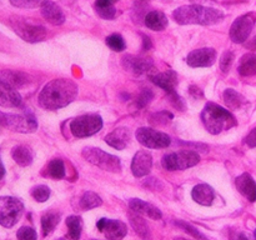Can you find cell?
I'll list each match as a JSON object with an SVG mask.
<instances>
[{"label":"cell","mask_w":256,"mask_h":240,"mask_svg":"<svg viewBox=\"0 0 256 240\" xmlns=\"http://www.w3.org/2000/svg\"><path fill=\"white\" fill-rule=\"evenodd\" d=\"M78 86L72 80L55 79L48 82L40 92L38 102L46 110H58L69 105L76 98Z\"/></svg>","instance_id":"cell-1"},{"label":"cell","mask_w":256,"mask_h":240,"mask_svg":"<svg viewBox=\"0 0 256 240\" xmlns=\"http://www.w3.org/2000/svg\"><path fill=\"white\" fill-rule=\"evenodd\" d=\"M172 18L182 25H214L222 22L224 12L219 9L202 5H184L172 12Z\"/></svg>","instance_id":"cell-2"},{"label":"cell","mask_w":256,"mask_h":240,"mask_svg":"<svg viewBox=\"0 0 256 240\" xmlns=\"http://www.w3.org/2000/svg\"><path fill=\"white\" fill-rule=\"evenodd\" d=\"M202 122L212 134H220L225 130L236 126V119L234 115L215 102H208L205 105L202 112Z\"/></svg>","instance_id":"cell-3"},{"label":"cell","mask_w":256,"mask_h":240,"mask_svg":"<svg viewBox=\"0 0 256 240\" xmlns=\"http://www.w3.org/2000/svg\"><path fill=\"white\" fill-rule=\"evenodd\" d=\"M0 126L16 132H34L38 128L36 119L30 112L25 114H6L0 112Z\"/></svg>","instance_id":"cell-4"},{"label":"cell","mask_w":256,"mask_h":240,"mask_svg":"<svg viewBox=\"0 0 256 240\" xmlns=\"http://www.w3.org/2000/svg\"><path fill=\"white\" fill-rule=\"evenodd\" d=\"M14 32L28 42H39L46 38V29L40 24H34L32 22L22 18H12L10 20Z\"/></svg>","instance_id":"cell-5"},{"label":"cell","mask_w":256,"mask_h":240,"mask_svg":"<svg viewBox=\"0 0 256 240\" xmlns=\"http://www.w3.org/2000/svg\"><path fill=\"white\" fill-rule=\"evenodd\" d=\"M82 156L92 164L102 168L110 172H120L122 170V162L115 155L105 152L104 150L98 148H85L82 149Z\"/></svg>","instance_id":"cell-6"},{"label":"cell","mask_w":256,"mask_h":240,"mask_svg":"<svg viewBox=\"0 0 256 240\" xmlns=\"http://www.w3.org/2000/svg\"><path fill=\"white\" fill-rule=\"evenodd\" d=\"M199 162L200 156L196 152L182 150V152H170V154L164 155L162 164L166 170L175 172V170L189 169V168L195 166Z\"/></svg>","instance_id":"cell-7"},{"label":"cell","mask_w":256,"mask_h":240,"mask_svg":"<svg viewBox=\"0 0 256 240\" xmlns=\"http://www.w3.org/2000/svg\"><path fill=\"white\" fill-rule=\"evenodd\" d=\"M24 212V205L19 199L12 196L0 198V225L12 228L19 222Z\"/></svg>","instance_id":"cell-8"},{"label":"cell","mask_w":256,"mask_h":240,"mask_svg":"<svg viewBox=\"0 0 256 240\" xmlns=\"http://www.w3.org/2000/svg\"><path fill=\"white\" fill-rule=\"evenodd\" d=\"M102 128V119L98 114L80 115L70 122V130L76 138L92 136L100 132Z\"/></svg>","instance_id":"cell-9"},{"label":"cell","mask_w":256,"mask_h":240,"mask_svg":"<svg viewBox=\"0 0 256 240\" xmlns=\"http://www.w3.org/2000/svg\"><path fill=\"white\" fill-rule=\"evenodd\" d=\"M256 22V12H248L242 15L232 22L230 28V39L236 44L246 42L249 35L252 34Z\"/></svg>","instance_id":"cell-10"},{"label":"cell","mask_w":256,"mask_h":240,"mask_svg":"<svg viewBox=\"0 0 256 240\" xmlns=\"http://www.w3.org/2000/svg\"><path fill=\"white\" fill-rule=\"evenodd\" d=\"M136 139L144 146L150 149H164L172 142L169 135L165 132H158L152 128H140L136 130Z\"/></svg>","instance_id":"cell-11"},{"label":"cell","mask_w":256,"mask_h":240,"mask_svg":"<svg viewBox=\"0 0 256 240\" xmlns=\"http://www.w3.org/2000/svg\"><path fill=\"white\" fill-rule=\"evenodd\" d=\"M96 226L100 232L105 234V236L109 240H122L126 235L128 228L120 220H112V219H100L96 222Z\"/></svg>","instance_id":"cell-12"},{"label":"cell","mask_w":256,"mask_h":240,"mask_svg":"<svg viewBox=\"0 0 256 240\" xmlns=\"http://www.w3.org/2000/svg\"><path fill=\"white\" fill-rule=\"evenodd\" d=\"M216 60V52L212 48H202L196 49L188 55V64L192 68L212 66Z\"/></svg>","instance_id":"cell-13"},{"label":"cell","mask_w":256,"mask_h":240,"mask_svg":"<svg viewBox=\"0 0 256 240\" xmlns=\"http://www.w3.org/2000/svg\"><path fill=\"white\" fill-rule=\"evenodd\" d=\"M122 66L132 75H142L144 72H149L152 69V62L149 58L125 55L122 58Z\"/></svg>","instance_id":"cell-14"},{"label":"cell","mask_w":256,"mask_h":240,"mask_svg":"<svg viewBox=\"0 0 256 240\" xmlns=\"http://www.w3.org/2000/svg\"><path fill=\"white\" fill-rule=\"evenodd\" d=\"M0 105L5 108H18L22 105V96L15 88L0 78Z\"/></svg>","instance_id":"cell-15"},{"label":"cell","mask_w":256,"mask_h":240,"mask_svg":"<svg viewBox=\"0 0 256 240\" xmlns=\"http://www.w3.org/2000/svg\"><path fill=\"white\" fill-rule=\"evenodd\" d=\"M152 156L146 152H138L132 158V172L136 178L145 176L152 172Z\"/></svg>","instance_id":"cell-16"},{"label":"cell","mask_w":256,"mask_h":240,"mask_svg":"<svg viewBox=\"0 0 256 240\" xmlns=\"http://www.w3.org/2000/svg\"><path fill=\"white\" fill-rule=\"evenodd\" d=\"M42 9V15L46 22H49L52 25H62L65 22V14L62 8L54 2L45 0L44 4L40 6Z\"/></svg>","instance_id":"cell-17"},{"label":"cell","mask_w":256,"mask_h":240,"mask_svg":"<svg viewBox=\"0 0 256 240\" xmlns=\"http://www.w3.org/2000/svg\"><path fill=\"white\" fill-rule=\"evenodd\" d=\"M150 80L154 82L155 85L164 89L168 94L175 92V86L178 85V75L176 72L169 70V72H156V74L150 75Z\"/></svg>","instance_id":"cell-18"},{"label":"cell","mask_w":256,"mask_h":240,"mask_svg":"<svg viewBox=\"0 0 256 240\" xmlns=\"http://www.w3.org/2000/svg\"><path fill=\"white\" fill-rule=\"evenodd\" d=\"M235 184H236L238 190L249 202H256V182L249 172H244L240 176H238L235 180Z\"/></svg>","instance_id":"cell-19"},{"label":"cell","mask_w":256,"mask_h":240,"mask_svg":"<svg viewBox=\"0 0 256 240\" xmlns=\"http://www.w3.org/2000/svg\"><path fill=\"white\" fill-rule=\"evenodd\" d=\"M129 206L132 208V210L136 214L145 215V216H149L150 219L159 220L162 219V214L156 206H154L150 202H144L142 199H130L129 200Z\"/></svg>","instance_id":"cell-20"},{"label":"cell","mask_w":256,"mask_h":240,"mask_svg":"<svg viewBox=\"0 0 256 240\" xmlns=\"http://www.w3.org/2000/svg\"><path fill=\"white\" fill-rule=\"evenodd\" d=\"M105 142L116 150H122L129 145L130 132L128 128H118L105 136Z\"/></svg>","instance_id":"cell-21"},{"label":"cell","mask_w":256,"mask_h":240,"mask_svg":"<svg viewBox=\"0 0 256 240\" xmlns=\"http://www.w3.org/2000/svg\"><path fill=\"white\" fill-rule=\"evenodd\" d=\"M192 199L196 202H199L200 205H205V206H209L212 204L215 198V192L212 190V186H209L208 184H199L192 189Z\"/></svg>","instance_id":"cell-22"},{"label":"cell","mask_w":256,"mask_h":240,"mask_svg":"<svg viewBox=\"0 0 256 240\" xmlns=\"http://www.w3.org/2000/svg\"><path fill=\"white\" fill-rule=\"evenodd\" d=\"M145 25H146L149 29L154 30V32H162L169 24V20H168L166 15L162 12L159 10H154V12H150L145 15Z\"/></svg>","instance_id":"cell-23"},{"label":"cell","mask_w":256,"mask_h":240,"mask_svg":"<svg viewBox=\"0 0 256 240\" xmlns=\"http://www.w3.org/2000/svg\"><path fill=\"white\" fill-rule=\"evenodd\" d=\"M12 156L20 166H29L32 162L34 155H32V149L26 145H16V146L12 148Z\"/></svg>","instance_id":"cell-24"},{"label":"cell","mask_w":256,"mask_h":240,"mask_svg":"<svg viewBox=\"0 0 256 240\" xmlns=\"http://www.w3.org/2000/svg\"><path fill=\"white\" fill-rule=\"evenodd\" d=\"M239 74L242 76H252L256 75V54L255 52H250V54L244 55L240 60Z\"/></svg>","instance_id":"cell-25"},{"label":"cell","mask_w":256,"mask_h":240,"mask_svg":"<svg viewBox=\"0 0 256 240\" xmlns=\"http://www.w3.org/2000/svg\"><path fill=\"white\" fill-rule=\"evenodd\" d=\"M2 79H4L5 82L9 85H12V88H22L24 85H26L29 82V76L24 72H2Z\"/></svg>","instance_id":"cell-26"},{"label":"cell","mask_w":256,"mask_h":240,"mask_svg":"<svg viewBox=\"0 0 256 240\" xmlns=\"http://www.w3.org/2000/svg\"><path fill=\"white\" fill-rule=\"evenodd\" d=\"M68 225V238L70 240H79L82 236V218L76 216V215H72L66 219Z\"/></svg>","instance_id":"cell-27"},{"label":"cell","mask_w":256,"mask_h":240,"mask_svg":"<svg viewBox=\"0 0 256 240\" xmlns=\"http://www.w3.org/2000/svg\"><path fill=\"white\" fill-rule=\"evenodd\" d=\"M59 220H60V214H58V212H46V214L42 215V234H44V236L52 234V230L56 228Z\"/></svg>","instance_id":"cell-28"},{"label":"cell","mask_w":256,"mask_h":240,"mask_svg":"<svg viewBox=\"0 0 256 240\" xmlns=\"http://www.w3.org/2000/svg\"><path fill=\"white\" fill-rule=\"evenodd\" d=\"M95 12L100 18L106 20H112L116 16V9H115L114 4L102 2V0L95 2Z\"/></svg>","instance_id":"cell-29"},{"label":"cell","mask_w":256,"mask_h":240,"mask_svg":"<svg viewBox=\"0 0 256 240\" xmlns=\"http://www.w3.org/2000/svg\"><path fill=\"white\" fill-rule=\"evenodd\" d=\"M129 218H130V222H132V228H134V230L136 232V234L140 235L142 238H144V239H148V238H149L150 232H149V226H148L146 222H145L142 216H139V215L136 214H130Z\"/></svg>","instance_id":"cell-30"},{"label":"cell","mask_w":256,"mask_h":240,"mask_svg":"<svg viewBox=\"0 0 256 240\" xmlns=\"http://www.w3.org/2000/svg\"><path fill=\"white\" fill-rule=\"evenodd\" d=\"M102 204V198L92 192H85V194L82 196V200H80V206H82L84 210L94 209V208L100 206Z\"/></svg>","instance_id":"cell-31"},{"label":"cell","mask_w":256,"mask_h":240,"mask_svg":"<svg viewBox=\"0 0 256 240\" xmlns=\"http://www.w3.org/2000/svg\"><path fill=\"white\" fill-rule=\"evenodd\" d=\"M224 102L230 109H238L244 104V98L234 89H226L224 92Z\"/></svg>","instance_id":"cell-32"},{"label":"cell","mask_w":256,"mask_h":240,"mask_svg":"<svg viewBox=\"0 0 256 240\" xmlns=\"http://www.w3.org/2000/svg\"><path fill=\"white\" fill-rule=\"evenodd\" d=\"M48 172L54 179H62L65 176V166L62 160L54 159L48 165Z\"/></svg>","instance_id":"cell-33"},{"label":"cell","mask_w":256,"mask_h":240,"mask_svg":"<svg viewBox=\"0 0 256 240\" xmlns=\"http://www.w3.org/2000/svg\"><path fill=\"white\" fill-rule=\"evenodd\" d=\"M106 45L114 52H122L125 49V42L122 39V35L119 34H112L106 38Z\"/></svg>","instance_id":"cell-34"},{"label":"cell","mask_w":256,"mask_h":240,"mask_svg":"<svg viewBox=\"0 0 256 240\" xmlns=\"http://www.w3.org/2000/svg\"><path fill=\"white\" fill-rule=\"evenodd\" d=\"M32 195L36 202H44L49 199L50 196V189L45 185H38L32 190Z\"/></svg>","instance_id":"cell-35"},{"label":"cell","mask_w":256,"mask_h":240,"mask_svg":"<svg viewBox=\"0 0 256 240\" xmlns=\"http://www.w3.org/2000/svg\"><path fill=\"white\" fill-rule=\"evenodd\" d=\"M45 0H10L12 5L22 9H35L44 4Z\"/></svg>","instance_id":"cell-36"},{"label":"cell","mask_w":256,"mask_h":240,"mask_svg":"<svg viewBox=\"0 0 256 240\" xmlns=\"http://www.w3.org/2000/svg\"><path fill=\"white\" fill-rule=\"evenodd\" d=\"M18 240H36L38 235L32 228L30 226H22L16 232Z\"/></svg>","instance_id":"cell-37"},{"label":"cell","mask_w":256,"mask_h":240,"mask_svg":"<svg viewBox=\"0 0 256 240\" xmlns=\"http://www.w3.org/2000/svg\"><path fill=\"white\" fill-rule=\"evenodd\" d=\"M234 54L232 52H225L220 58V68L224 72H228L234 62Z\"/></svg>","instance_id":"cell-38"},{"label":"cell","mask_w":256,"mask_h":240,"mask_svg":"<svg viewBox=\"0 0 256 240\" xmlns=\"http://www.w3.org/2000/svg\"><path fill=\"white\" fill-rule=\"evenodd\" d=\"M176 225H178V226L182 228V229H184L185 232H190V234H192L194 238H196V239H199V240H208L206 236H204V235H202V232H199V230L195 229V228L192 226V225L188 224V222H176Z\"/></svg>","instance_id":"cell-39"},{"label":"cell","mask_w":256,"mask_h":240,"mask_svg":"<svg viewBox=\"0 0 256 240\" xmlns=\"http://www.w3.org/2000/svg\"><path fill=\"white\" fill-rule=\"evenodd\" d=\"M152 96H154V95H152V92L150 89L142 90V92H140L139 98H138L136 105L139 108H144L145 105H148L150 102H152Z\"/></svg>","instance_id":"cell-40"},{"label":"cell","mask_w":256,"mask_h":240,"mask_svg":"<svg viewBox=\"0 0 256 240\" xmlns=\"http://www.w3.org/2000/svg\"><path fill=\"white\" fill-rule=\"evenodd\" d=\"M170 96V102H172V104L174 105L175 108H176L178 110H185V104H184V100L182 99V98L179 96V95L176 94V92H170V94H168Z\"/></svg>","instance_id":"cell-41"},{"label":"cell","mask_w":256,"mask_h":240,"mask_svg":"<svg viewBox=\"0 0 256 240\" xmlns=\"http://www.w3.org/2000/svg\"><path fill=\"white\" fill-rule=\"evenodd\" d=\"M245 144L250 148H255L256 146V128L252 129V132H249L246 138H245Z\"/></svg>","instance_id":"cell-42"},{"label":"cell","mask_w":256,"mask_h":240,"mask_svg":"<svg viewBox=\"0 0 256 240\" xmlns=\"http://www.w3.org/2000/svg\"><path fill=\"white\" fill-rule=\"evenodd\" d=\"M232 240H250V239L244 234V232H238V234L232 235Z\"/></svg>","instance_id":"cell-43"},{"label":"cell","mask_w":256,"mask_h":240,"mask_svg":"<svg viewBox=\"0 0 256 240\" xmlns=\"http://www.w3.org/2000/svg\"><path fill=\"white\" fill-rule=\"evenodd\" d=\"M144 38V49H150V48H152V42H150V39L148 36H142Z\"/></svg>","instance_id":"cell-44"},{"label":"cell","mask_w":256,"mask_h":240,"mask_svg":"<svg viewBox=\"0 0 256 240\" xmlns=\"http://www.w3.org/2000/svg\"><path fill=\"white\" fill-rule=\"evenodd\" d=\"M4 175H5V168H4V165H2V159H0V180L4 178Z\"/></svg>","instance_id":"cell-45"},{"label":"cell","mask_w":256,"mask_h":240,"mask_svg":"<svg viewBox=\"0 0 256 240\" xmlns=\"http://www.w3.org/2000/svg\"><path fill=\"white\" fill-rule=\"evenodd\" d=\"M102 2H110V4H114L116 0H102Z\"/></svg>","instance_id":"cell-46"},{"label":"cell","mask_w":256,"mask_h":240,"mask_svg":"<svg viewBox=\"0 0 256 240\" xmlns=\"http://www.w3.org/2000/svg\"><path fill=\"white\" fill-rule=\"evenodd\" d=\"M175 240H186V239H182V238H176Z\"/></svg>","instance_id":"cell-47"},{"label":"cell","mask_w":256,"mask_h":240,"mask_svg":"<svg viewBox=\"0 0 256 240\" xmlns=\"http://www.w3.org/2000/svg\"><path fill=\"white\" fill-rule=\"evenodd\" d=\"M254 235H255V239H256V230H255V232H254Z\"/></svg>","instance_id":"cell-48"},{"label":"cell","mask_w":256,"mask_h":240,"mask_svg":"<svg viewBox=\"0 0 256 240\" xmlns=\"http://www.w3.org/2000/svg\"><path fill=\"white\" fill-rule=\"evenodd\" d=\"M58 240H65V239H58Z\"/></svg>","instance_id":"cell-49"}]
</instances>
